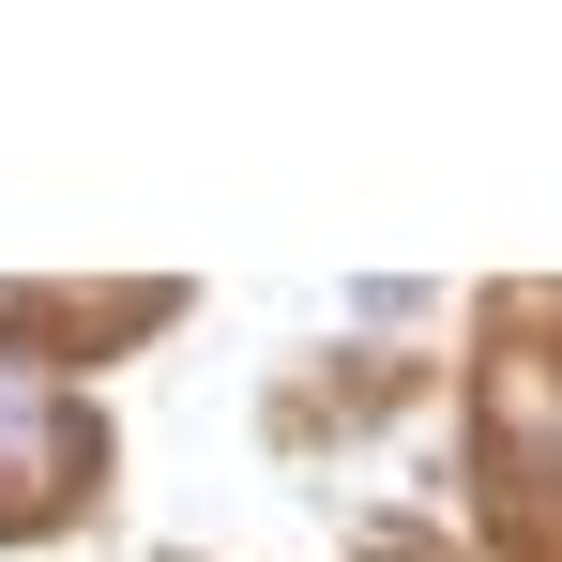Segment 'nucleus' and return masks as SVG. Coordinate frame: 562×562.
Listing matches in <instances>:
<instances>
[{"instance_id": "f257e3e1", "label": "nucleus", "mask_w": 562, "mask_h": 562, "mask_svg": "<svg viewBox=\"0 0 562 562\" xmlns=\"http://www.w3.org/2000/svg\"><path fill=\"white\" fill-rule=\"evenodd\" d=\"M92 471V426H77V395L31 366H0V532H31L61 486Z\"/></svg>"}]
</instances>
